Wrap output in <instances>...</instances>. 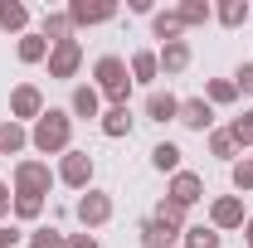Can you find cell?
Returning a JSON list of instances; mask_svg holds the SVG:
<instances>
[{"label":"cell","instance_id":"1","mask_svg":"<svg viewBox=\"0 0 253 248\" xmlns=\"http://www.w3.org/2000/svg\"><path fill=\"white\" fill-rule=\"evenodd\" d=\"M93 88L102 93V102L107 107H131V68H126L122 54H102V59L93 63Z\"/></svg>","mask_w":253,"mask_h":248},{"label":"cell","instance_id":"2","mask_svg":"<svg viewBox=\"0 0 253 248\" xmlns=\"http://www.w3.org/2000/svg\"><path fill=\"white\" fill-rule=\"evenodd\" d=\"M30 146L39 156L73 151V117H68V107H44V117L30 126Z\"/></svg>","mask_w":253,"mask_h":248},{"label":"cell","instance_id":"3","mask_svg":"<svg viewBox=\"0 0 253 248\" xmlns=\"http://www.w3.org/2000/svg\"><path fill=\"white\" fill-rule=\"evenodd\" d=\"M49 185H59L49 161H39V156L15 161V175H10V190H15V195H44V200H49Z\"/></svg>","mask_w":253,"mask_h":248},{"label":"cell","instance_id":"4","mask_svg":"<svg viewBox=\"0 0 253 248\" xmlns=\"http://www.w3.org/2000/svg\"><path fill=\"white\" fill-rule=\"evenodd\" d=\"M73 214H78V224L93 234V229H102V224H112V214H117V200L107 195V190H83L78 195V205H73Z\"/></svg>","mask_w":253,"mask_h":248},{"label":"cell","instance_id":"5","mask_svg":"<svg viewBox=\"0 0 253 248\" xmlns=\"http://www.w3.org/2000/svg\"><path fill=\"white\" fill-rule=\"evenodd\" d=\"M93 170H97V165H93V156L73 146V151H63V156H59V165H54V180L83 195V190H93Z\"/></svg>","mask_w":253,"mask_h":248},{"label":"cell","instance_id":"6","mask_svg":"<svg viewBox=\"0 0 253 248\" xmlns=\"http://www.w3.org/2000/svg\"><path fill=\"white\" fill-rule=\"evenodd\" d=\"M63 10H68L73 30H93V25H107V20H117V0H68Z\"/></svg>","mask_w":253,"mask_h":248},{"label":"cell","instance_id":"7","mask_svg":"<svg viewBox=\"0 0 253 248\" xmlns=\"http://www.w3.org/2000/svg\"><path fill=\"white\" fill-rule=\"evenodd\" d=\"M49 78H59V83H68V78H78V68H83V44L78 39H63V44H54L49 49Z\"/></svg>","mask_w":253,"mask_h":248},{"label":"cell","instance_id":"8","mask_svg":"<svg viewBox=\"0 0 253 248\" xmlns=\"http://www.w3.org/2000/svg\"><path fill=\"white\" fill-rule=\"evenodd\" d=\"M244 219H249V209H244L239 195H214V200H210V229L234 234V229H244Z\"/></svg>","mask_w":253,"mask_h":248},{"label":"cell","instance_id":"9","mask_svg":"<svg viewBox=\"0 0 253 248\" xmlns=\"http://www.w3.org/2000/svg\"><path fill=\"white\" fill-rule=\"evenodd\" d=\"M166 200H175L180 209H195V205L205 200V175H200V170H175L170 185H166Z\"/></svg>","mask_w":253,"mask_h":248},{"label":"cell","instance_id":"10","mask_svg":"<svg viewBox=\"0 0 253 248\" xmlns=\"http://www.w3.org/2000/svg\"><path fill=\"white\" fill-rule=\"evenodd\" d=\"M10 117L34 126L39 117H44V93H39L34 83H15V88H10Z\"/></svg>","mask_w":253,"mask_h":248},{"label":"cell","instance_id":"11","mask_svg":"<svg viewBox=\"0 0 253 248\" xmlns=\"http://www.w3.org/2000/svg\"><path fill=\"white\" fill-rule=\"evenodd\" d=\"M68 117H73V122H97V117H102V93H97L93 83H73V93H68Z\"/></svg>","mask_w":253,"mask_h":248},{"label":"cell","instance_id":"12","mask_svg":"<svg viewBox=\"0 0 253 248\" xmlns=\"http://www.w3.org/2000/svg\"><path fill=\"white\" fill-rule=\"evenodd\" d=\"M175 122L185 126V131L210 136V131H214V107H210L205 97H180V117H175Z\"/></svg>","mask_w":253,"mask_h":248},{"label":"cell","instance_id":"13","mask_svg":"<svg viewBox=\"0 0 253 248\" xmlns=\"http://www.w3.org/2000/svg\"><path fill=\"white\" fill-rule=\"evenodd\" d=\"M156 63H161V78H180L190 63H195V49H190V39L161 44V49H156Z\"/></svg>","mask_w":253,"mask_h":248},{"label":"cell","instance_id":"14","mask_svg":"<svg viewBox=\"0 0 253 248\" xmlns=\"http://www.w3.org/2000/svg\"><path fill=\"white\" fill-rule=\"evenodd\" d=\"M141 112H146V122H175L180 117V97L170 93V88H151L146 93V102H141Z\"/></svg>","mask_w":253,"mask_h":248},{"label":"cell","instance_id":"15","mask_svg":"<svg viewBox=\"0 0 253 248\" xmlns=\"http://www.w3.org/2000/svg\"><path fill=\"white\" fill-rule=\"evenodd\" d=\"M136 239H141V248H180V234L166 229L156 214H146L141 224H136Z\"/></svg>","mask_w":253,"mask_h":248},{"label":"cell","instance_id":"16","mask_svg":"<svg viewBox=\"0 0 253 248\" xmlns=\"http://www.w3.org/2000/svg\"><path fill=\"white\" fill-rule=\"evenodd\" d=\"M126 68H131V83H136V88H156V83H161L156 49H136V54L126 59Z\"/></svg>","mask_w":253,"mask_h":248},{"label":"cell","instance_id":"17","mask_svg":"<svg viewBox=\"0 0 253 248\" xmlns=\"http://www.w3.org/2000/svg\"><path fill=\"white\" fill-rule=\"evenodd\" d=\"M131 126H136L131 107H102V117H97V131H102L107 141H122V136H131Z\"/></svg>","mask_w":253,"mask_h":248},{"label":"cell","instance_id":"18","mask_svg":"<svg viewBox=\"0 0 253 248\" xmlns=\"http://www.w3.org/2000/svg\"><path fill=\"white\" fill-rule=\"evenodd\" d=\"M30 146V126L15 117H0V156H20Z\"/></svg>","mask_w":253,"mask_h":248},{"label":"cell","instance_id":"19","mask_svg":"<svg viewBox=\"0 0 253 248\" xmlns=\"http://www.w3.org/2000/svg\"><path fill=\"white\" fill-rule=\"evenodd\" d=\"M151 39H161V44H175V39H185V25H180L175 5H170V10H156V15H151Z\"/></svg>","mask_w":253,"mask_h":248},{"label":"cell","instance_id":"20","mask_svg":"<svg viewBox=\"0 0 253 248\" xmlns=\"http://www.w3.org/2000/svg\"><path fill=\"white\" fill-rule=\"evenodd\" d=\"M49 49H54V44H49V39H44L39 30H30V34H20V44H15V59L34 68V63H44V59H49Z\"/></svg>","mask_w":253,"mask_h":248},{"label":"cell","instance_id":"21","mask_svg":"<svg viewBox=\"0 0 253 248\" xmlns=\"http://www.w3.org/2000/svg\"><path fill=\"white\" fill-rule=\"evenodd\" d=\"M0 30L5 34H30V5L25 0H0Z\"/></svg>","mask_w":253,"mask_h":248},{"label":"cell","instance_id":"22","mask_svg":"<svg viewBox=\"0 0 253 248\" xmlns=\"http://www.w3.org/2000/svg\"><path fill=\"white\" fill-rule=\"evenodd\" d=\"M214 20H219L224 30H244L253 20V5L249 0H219V5H214Z\"/></svg>","mask_w":253,"mask_h":248},{"label":"cell","instance_id":"23","mask_svg":"<svg viewBox=\"0 0 253 248\" xmlns=\"http://www.w3.org/2000/svg\"><path fill=\"white\" fill-rule=\"evenodd\" d=\"M44 39H49V44H63V39H73V20H68V10H44Z\"/></svg>","mask_w":253,"mask_h":248},{"label":"cell","instance_id":"24","mask_svg":"<svg viewBox=\"0 0 253 248\" xmlns=\"http://www.w3.org/2000/svg\"><path fill=\"white\" fill-rule=\"evenodd\" d=\"M175 15H180V25H185V30H200V25H210V20H214V5H210V0H180V5H175Z\"/></svg>","mask_w":253,"mask_h":248},{"label":"cell","instance_id":"25","mask_svg":"<svg viewBox=\"0 0 253 248\" xmlns=\"http://www.w3.org/2000/svg\"><path fill=\"white\" fill-rule=\"evenodd\" d=\"M180 146H175V141H156V146H151V165H156L161 175H175V170H185V165H180Z\"/></svg>","mask_w":253,"mask_h":248},{"label":"cell","instance_id":"26","mask_svg":"<svg viewBox=\"0 0 253 248\" xmlns=\"http://www.w3.org/2000/svg\"><path fill=\"white\" fill-rule=\"evenodd\" d=\"M205 102H210V107H234V102H239L234 78H210V83H205Z\"/></svg>","mask_w":253,"mask_h":248},{"label":"cell","instance_id":"27","mask_svg":"<svg viewBox=\"0 0 253 248\" xmlns=\"http://www.w3.org/2000/svg\"><path fill=\"white\" fill-rule=\"evenodd\" d=\"M224 234L219 229H210V224H190L185 234H180V248H219Z\"/></svg>","mask_w":253,"mask_h":248},{"label":"cell","instance_id":"28","mask_svg":"<svg viewBox=\"0 0 253 248\" xmlns=\"http://www.w3.org/2000/svg\"><path fill=\"white\" fill-rule=\"evenodd\" d=\"M25 244L30 248H68V234H63L59 224H39L34 234H25Z\"/></svg>","mask_w":253,"mask_h":248},{"label":"cell","instance_id":"29","mask_svg":"<svg viewBox=\"0 0 253 248\" xmlns=\"http://www.w3.org/2000/svg\"><path fill=\"white\" fill-rule=\"evenodd\" d=\"M156 219L166 224V229H175V234H185V229H190V209H180L175 200H161V205H156Z\"/></svg>","mask_w":253,"mask_h":248},{"label":"cell","instance_id":"30","mask_svg":"<svg viewBox=\"0 0 253 248\" xmlns=\"http://www.w3.org/2000/svg\"><path fill=\"white\" fill-rule=\"evenodd\" d=\"M210 156H219V161H229V165H234V161H239V146H234V136H229V126H214V131H210Z\"/></svg>","mask_w":253,"mask_h":248},{"label":"cell","instance_id":"31","mask_svg":"<svg viewBox=\"0 0 253 248\" xmlns=\"http://www.w3.org/2000/svg\"><path fill=\"white\" fill-rule=\"evenodd\" d=\"M229 180H234V190H239V200L253 195V156H239V161L229 165Z\"/></svg>","mask_w":253,"mask_h":248},{"label":"cell","instance_id":"32","mask_svg":"<svg viewBox=\"0 0 253 248\" xmlns=\"http://www.w3.org/2000/svg\"><path fill=\"white\" fill-rule=\"evenodd\" d=\"M229 136H234L239 151H253V107H244V117L229 122Z\"/></svg>","mask_w":253,"mask_h":248},{"label":"cell","instance_id":"33","mask_svg":"<svg viewBox=\"0 0 253 248\" xmlns=\"http://www.w3.org/2000/svg\"><path fill=\"white\" fill-rule=\"evenodd\" d=\"M10 214H15V219H25V224H34V219L44 214V195H15Z\"/></svg>","mask_w":253,"mask_h":248},{"label":"cell","instance_id":"34","mask_svg":"<svg viewBox=\"0 0 253 248\" xmlns=\"http://www.w3.org/2000/svg\"><path fill=\"white\" fill-rule=\"evenodd\" d=\"M234 88H239V97H253V59H244L234 68Z\"/></svg>","mask_w":253,"mask_h":248},{"label":"cell","instance_id":"35","mask_svg":"<svg viewBox=\"0 0 253 248\" xmlns=\"http://www.w3.org/2000/svg\"><path fill=\"white\" fill-rule=\"evenodd\" d=\"M20 239H25V234H20L15 224H0V248H15Z\"/></svg>","mask_w":253,"mask_h":248},{"label":"cell","instance_id":"36","mask_svg":"<svg viewBox=\"0 0 253 248\" xmlns=\"http://www.w3.org/2000/svg\"><path fill=\"white\" fill-rule=\"evenodd\" d=\"M10 205H15V190H10V180H0V219L10 214Z\"/></svg>","mask_w":253,"mask_h":248},{"label":"cell","instance_id":"37","mask_svg":"<svg viewBox=\"0 0 253 248\" xmlns=\"http://www.w3.org/2000/svg\"><path fill=\"white\" fill-rule=\"evenodd\" d=\"M68 248H102L93 234H68Z\"/></svg>","mask_w":253,"mask_h":248},{"label":"cell","instance_id":"38","mask_svg":"<svg viewBox=\"0 0 253 248\" xmlns=\"http://www.w3.org/2000/svg\"><path fill=\"white\" fill-rule=\"evenodd\" d=\"M126 10H131V15H156V5H151V0H126Z\"/></svg>","mask_w":253,"mask_h":248},{"label":"cell","instance_id":"39","mask_svg":"<svg viewBox=\"0 0 253 248\" xmlns=\"http://www.w3.org/2000/svg\"><path fill=\"white\" fill-rule=\"evenodd\" d=\"M244 244H249V248H253V214H249V219H244Z\"/></svg>","mask_w":253,"mask_h":248}]
</instances>
